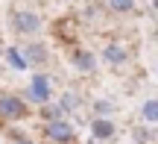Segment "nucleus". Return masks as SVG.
I'll return each mask as SVG.
<instances>
[{
  "instance_id": "ddd939ff",
  "label": "nucleus",
  "mask_w": 158,
  "mask_h": 144,
  "mask_svg": "<svg viewBox=\"0 0 158 144\" xmlns=\"http://www.w3.org/2000/svg\"><path fill=\"white\" fill-rule=\"evenodd\" d=\"M59 106L64 109V115H68V112H73L76 106H79V97H76V91H64L62 97H59Z\"/></svg>"
},
{
  "instance_id": "20e7f679",
  "label": "nucleus",
  "mask_w": 158,
  "mask_h": 144,
  "mask_svg": "<svg viewBox=\"0 0 158 144\" xmlns=\"http://www.w3.org/2000/svg\"><path fill=\"white\" fill-rule=\"evenodd\" d=\"M27 103H23L18 94H0V118L3 121H21L27 118Z\"/></svg>"
},
{
  "instance_id": "f03ea898",
  "label": "nucleus",
  "mask_w": 158,
  "mask_h": 144,
  "mask_svg": "<svg viewBox=\"0 0 158 144\" xmlns=\"http://www.w3.org/2000/svg\"><path fill=\"white\" fill-rule=\"evenodd\" d=\"M12 29L18 35H38L41 33V15L32 9H18L12 12Z\"/></svg>"
},
{
  "instance_id": "2eb2a0df",
  "label": "nucleus",
  "mask_w": 158,
  "mask_h": 144,
  "mask_svg": "<svg viewBox=\"0 0 158 144\" xmlns=\"http://www.w3.org/2000/svg\"><path fill=\"white\" fill-rule=\"evenodd\" d=\"M12 144H32V141H29V138H23V135H21V138H15Z\"/></svg>"
},
{
  "instance_id": "1a4fd4ad",
  "label": "nucleus",
  "mask_w": 158,
  "mask_h": 144,
  "mask_svg": "<svg viewBox=\"0 0 158 144\" xmlns=\"http://www.w3.org/2000/svg\"><path fill=\"white\" fill-rule=\"evenodd\" d=\"M38 118L44 124H50V121H59V118H64V109L59 103H50V100H47V103H41V112H38Z\"/></svg>"
},
{
  "instance_id": "f3484780",
  "label": "nucleus",
  "mask_w": 158,
  "mask_h": 144,
  "mask_svg": "<svg viewBox=\"0 0 158 144\" xmlns=\"http://www.w3.org/2000/svg\"><path fill=\"white\" fill-rule=\"evenodd\" d=\"M155 41H158V29H155Z\"/></svg>"
},
{
  "instance_id": "7ed1b4c3",
  "label": "nucleus",
  "mask_w": 158,
  "mask_h": 144,
  "mask_svg": "<svg viewBox=\"0 0 158 144\" xmlns=\"http://www.w3.org/2000/svg\"><path fill=\"white\" fill-rule=\"evenodd\" d=\"M44 138H50L53 144H70V141H76V129H73V124L59 118V121L44 124Z\"/></svg>"
},
{
  "instance_id": "0eeeda50",
  "label": "nucleus",
  "mask_w": 158,
  "mask_h": 144,
  "mask_svg": "<svg viewBox=\"0 0 158 144\" xmlns=\"http://www.w3.org/2000/svg\"><path fill=\"white\" fill-rule=\"evenodd\" d=\"M114 121H108V118H100L97 115L94 121H91V135H94L97 141H108V138H114Z\"/></svg>"
},
{
  "instance_id": "dca6fc26",
  "label": "nucleus",
  "mask_w": 158,
  "mask_h": 144,
  "mask_svg": "<svg viewBox=\"0 0 158 144\" xmlns=\"http://www.w3.org/2000/svg\"><path fill=\"white\" fill-rule=\"evenodd\" d=\"M132 144H143V141H138V138H135V141H132Z\"/></svg>"
},
{
  "instance_id": "39448f33",
  "label": "nucleus",
  "mask_w": 158,
  "mask_h": 144,
  "mask_svg": "<svg viewBox=\"0 0 158 144\" xmlns=\"http://www.w3.org/2000/svg\"><path fill=\"white\" fill-rule=\"evenodd\" d=\"M21 56L27 59V65H35V68H41V65H47V59H50V53H47V44L44 41H27V44H21Z\"/></svg>"
},
{
  "instance_id": "4468645a",
  "label": "nucleus",
  "mask_w": 158,
  "mask_h": 144,
  "mask_svg": "<svg viewBox=\"0 0 158 144\" xmlns=\"http://www.w3.org/2000/svg\"><path fill=\"white\" fill-rule=\"evenodd\" d=\"M94 112L100 118H108V115H114V106L108 103V100H94Z\"/></svg>"
},
{
  "instance_id": "6ab92c4d",
  "label": "nucleus",
  "mask_w": 158,
  "mask_h": 144,
  "mask_svg": "<svg viewBox=\"0 0 158 144\" xmlns=\"http://www.w3.org/2000/svg\"><path fill=\"white\" fill-rule=\"evenodd\" d=\"M70 144H76V141H70Z\"/></svg>"
},
{
  "instance_id": "a211bd4d",
  "label": "nucleus",
  "mask_w": 158,
  "mask_h": 144,
  "mask_svg": "<svg viewBox=\"0 0 158 144\" xmlns=\"http://www.w3.org/2000/svg\"><path fill=\"white\" fill-rule=\"evenodd\" d=\"M88 144H97V141H88Z\"/></svg>"
},
{
  "instance_id": "aec40b11",
  "label": "nucleus",
  "mask_w": 158,
  "mask_h": 144,
  "mask_svg": "<svg viewBox=\"0 0 158 144\" xmlns=\"http://www.w3.org/2000/svg\"><path fill=\"white\" fill-rule=\"evenodd\" d=\"M155 71H158V68H155Z\"/></svg>"
},
{
  "instance_id": "9b49d317",
  "label": "nucleus",
  "mask_w": 158,
  "mask_h": 144,
  "mask_svg": "<svg viewBox=\"0 0 158 144\" xmlns=\"http://www.w3.org/2000/svg\"><path fill=\"white\" fill-rule=\"evenodd\" d=\"M106 6L114 12V15H129V12H135L138 0H106Z\"/></svg>"
},
{
  "instance_id": "9d476101",
  "label": "nucleus",
  "mask_w": 158,
  "mask_h": 144,
  "mask_svg": "<svg viewBox=\"0 0 158 144\" xmlns=\"http://www.w3.org/2000/svg\"><path fill=\"white\" fill-rule=\"evenodd\" d=\"M141 118L147 124H158V97H149L141 103Z\"/></svg>"
},
{
  "instance_id": "423d86ee",
  "label": "nucleus",
  "mask_w": 158,
  "mask_h": 144,
  "mask_svg": "<svg viewBox=\"0 0 158 144\" xmlns=\"http://www.w3.org/2000/svg\"><path fill=\"white\" fill-rule=\"evenodd\" d=\"M102 59H106L111 68H120V65H126L129 62V50H126L123 44H106V50H102Z\"/></svg>"
},
{
  "instance_id": "f257e3e1",
  "label": "nucleus",
  "mask_w": 158,
  "mask_h": 144,
  "mask_svg": "<svg viewBox=\"0 0 158 144\" xmlns=\"http://www.w3.org/2000/svg\"><path fill=\"white\" fill-rule=\"evenodd\" d=\"M53 97V91H50V76L47 74H35L32 80H29V85L21 91V100L23 103H47V100Z\"/></svg>"
},
{
  "instance_id": "f8f14e48",
  "label": "nucleus",
  "mask_w": 158,
  "mask_h": 144,
  "mask_svg": "<svg viewBox=\"0 0 158 144\" xmlns=\"http://www.w3.org/2000/svg\"><path fill=\"white\" fill-rule=\"evenodd\" d=\"M6 59H9V65H12V68H18V71H27V68H29L27 59L21 56V50H15V47H9V50H6Z\"/></svg>"
},
{
  "instance_id": "6e6552de",
  "label": "nucleus",
  "mask_w": 158,
  "mask_h": 144,
  "mask_svg": "<svg viewBox=\"0 0 158 144\" xmlns=\"http://www.w3.org/2000/svg\"><path fill=\"white\" fill-rule=\"evenodd\" d=\"M70 62H73V68H76V71H82V74H91V71L97 68V56H94L91 50H85V47H79V50H73Z\"/></svg>"
}]
</instances>
